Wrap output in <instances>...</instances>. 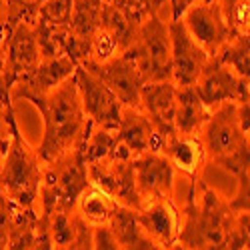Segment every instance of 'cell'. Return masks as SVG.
Here are the masks:
<instances>
[{
	"label": "cell",
	"mask_w": 250,
	"mask_h": 250,
	"mask_svg": "<svg viewBox=\"0 0 250 250\" xmlns=\"http://www.w3.org/2000/svg\"><path fill=\"white\" fill-rule=\"evenodd\" d=\"M226 196L210 188L202 178L192 180L188 198L180 214V230L176 246L182 248H230L238 222Z\"/></svg>",
	"instance_id": "6da1fadb"
},
{
	"label": "cell",
	"mask_w": 250,
	"mask_h": 250,
	"mask_svg": "<svg viewBox=\"0 0 250 250\" xmlns=\"http://www.w3.org/2000/svg\"><path fill=\"white\" fill-rule=\"evenodd\" d=\"M44 120V134L38 144V156L42 164L52 162L60 154L70 150L90 130L92 122L82 110L74 74L64 82L32 100Z\"/></svg>",
	"instance_id": "7a4b0ae2"
},
{
	"label": "cell",
	"mask_w": 250,
	"mask_h": 250,
	"mask_svg": "<svg viewBox=\"0 0 250 250\" xmlns=\"http://www.w3.org/2000/svg\"><path fill=\"white\" fill-rule=\"evenodd\" d=\"M44 164L36 148H32L26 138L20 134L16 120L12 122V138L8 152L0 166V190L10 200L12 206L36 210L38 188L42 180Z\"/></svg>",
	"instance_id": "3957f363"
},
{
	"label": "cell",
	"mask_w": 250,
	"mask_h": 250,
	"mask_svg": "<svg viewBox=\"0 0 250 250\" xmlns=\"http://www.w3.org/2000/svg\"><path fill=\"white\" fill-rule=\"evenodd\" d=\"M88 170L86 160L82 154V140L64 154H60L52 162H46L42 168V180L38 188L40 218H48L54 208L74 210L76 198L86 188Z\"/></svg>",
	"instance_id": "277c9868"
},
{
	"label": "cell",
	"mask_w": 250,
	"mask_h": 250,
	"mask_svg": "<svg viewBox=\"0 0 250 250\" xmlns=\"http://www.w3.org/2000/svg\"><path fill=\"white\" fill-rule=\"evenodd\" d=\"M168 22V18H162L158 14L146 16L136 30L134 42L128 46L144 82L172 80Z\"/></svg>",
	"instance_id": "5b68a950"
},
{
	"label": "cell",
	"mask_w": 250,
	"mask_h": 250,
	"mask_svg": "<svg viewBox=\"0 0 250 250\" xmlns=\"http://www.w3.org/2000/svg\"><path fill=\"white\" fill-rule=\"evenodd\" d=\"M88 170V182L102 190L106 196H110L116 204L128 206V208H138L142 206V198L136 190L134 182V172H132V156L120 144V148L94 162L86 164Z\"/></svg>",
	"instance_id": "8992f818"
},
{
	"label": "cell",
	"mask_w": 250,
	"mask_h": 250,
	"mask_svg": "<svg viewBox=\"0 0 250 250\" xmlns=\"http://www.w3.org/2000/svg\"><path fill=\"white\" fill-rule=\"evenodd\" d=\"M144 18L134 14L128 8H122L110 2L102 0V10H100V24L98 30L90 42L88 56L84 60L102 62L106 58H112L126 50L132 42L136 30Z\"/></svg>",
	"instance_id": "52a82bcc"
},
{
	"label": "cell",
	"mask_w": 250,
	"mask_h": 250,
	"mask_svg": "<svg viewBox=\"0 0 250 250\" xmlns=\"http://www.w3.org/2000/svg\"><path fill=\"white\" fill-rule=\"evenodd\" d=\"M198 138L210 162H216L250 144L248 132L242 130L238 120V102H222L220 106L212 108L202 124Z\"/></svg>",
	"instance_id": "ba28073f"
},
{
	"label": "cell",
	"mask_w": 250,
	"mask_h": 250,
	"mask_svg": "<svg viewBox=\"0 0 250 250\" xmlns=\"http://www.w3.org/2000/svg\"><path fill=\"white\" fill-rule=\"evenodd\" d=\"M78 64H82L96 78H100L116 94V98L122 102V106H132V108L140 106V90L144 80L140 76L138 64L130 48L122 50L120 54L106 58L102 62L82 60Z\"/></svg>",
	"instance_id": "9c48e42d"
},
{
	"label": "cell",
	"mask_w": 250,
	"mask_h": 250,
	"mask_svg": "<svg viewBox=\"0 0 250 250\" xmlns=\"http://www.w3.org/2000/svg\"><path fill=\"white\" fill-rule=\"evenodd\" d=\"M4 80L10 94L12 84L26 78L40 60L38 36L32 22L16 20L6 24V40H4Z\"/></svg>",
	"instance_id": "30bf717a"
},
{
	"label": "cell",
	"mask_w": 250,
	"mask_h": 250,
	"mask_svg": "<svg viewBox=\"0 0 250 250\" xmlns=\"http://www.w3.org/2000/svg\"><path fill=\"white\" fill-rule=\"evenodd\" d=\"M194 88L208 110L220 106L222 102L250 100L248 78L236 76L216 56H208L194 82Z\"/></svg>",
	"instance_id": "8fae6325"
},
{
	"label": "cell",
	"mask_w": 250,
	"mask_h": 250,
	"mask_svg": "<svg viewBox=\"0 0 250 250\" xmlns=\"http://www.w3.org/2000/svg\"><path fill=\"white\" fill-rule=\"evenodd\" d=\"M74 80L86 118L96 126L116 128L122 110V102L116 98V94L82 64H76Z\"/></svg>",
	"instance_id": "7c38bea8"
},
{
	"label": "cell",
	"mask_w": 250,
	"mask_h": 250,
	"mask_svg": "<svg viewBox=\"0 0 250 250\" xmlns=\"http://www.w3.org/2000/svg\"><path fill=\"white\" fill-rule=\"evenodd\" d=\"M180 20L188 34L194 38V42H198L208 56H214L226 40L234 36V32L224 20L218 0L196 2L188 6L182 12Z\"/></svg>",
	"instance_id": "4fadbf2b"
},
{
	"label": "cell",
	"mask_w": 250,
	"mask_h": 250,
	"mask_svg": "<svg viewBox=\"0 0 250 250\" xmlns=\"http://www.w3.org/2000/svg\"><path fill=\"white\" fill-rule=\"evenodd\" d=\"M170 30V66L172 82L176 86H194V82L206 64L208 54L200 48L198 42L188 34L180 18H172L168 22Z\"/></svg>",
	"instance_id": "5bb4252c"
},
{
	"label": "cell",
	"mask_w": 250,
	"mask_h": 250,
	"mask_svg": "<svg viewBox=\"0 0 250 250\" xmlns=\"http://www.w3.org/2000/svg\"><path fill=\"white\" fill-rule=\"evenodd\" d=\"M138 222L156 248H174L180 230V208L174 198H146L136 210Z\"/></svg>",
	"instance_id": "9a60e30c"
},
{
	"label": "cell",
	"mask_w": 250,
	"mask_h": 250,
	"mask_svg": "<svg viewBox=\"0 0 250 250\" xmlns=\"http://www.w3.org/2000/svg\"><path fill=\"white\" fill-rule=\"evenodd\" d=\"M78 62L68 54H56V56H40L36 68L22 80H18L10 88V100H34L38 96L46 94L60 82H64L68 76L74 74Z\"/></svg>",
	"instance_id": "2e32d148"
},
{
	"label": "cell",
	"mask_w": 250,
	"mask_h": 250,
	"mask_svg": "<svg viewBox=\"0 0 250 250\" xmlns=\"http://www.w3.org/2000/svg\"><path fill=\"white\" fill-rule=\"evenodd\" d=\"M132 172H134L136 190L142 202L154 196L174 198L176 170L162 152L148 150V152L132 156Z\"/></svg>",
	"instance_id": "e0dca14e"
},
{
	"label": "cell",
	"mask_w": 250,
	"mask_h": 250,
	"mask_svg": "<svg viewBox=\"0 0 250 250\" xmlns=\"http://www.w3.org/2000/svg\"><path fill=\"white\" fill-rule=\"evenodd\" d=\"M174 96L176 84L172 80L162 82H144L140 90V110L148 116L158 136L168 138L176 132L174 128Z\"/></svg>",
	"instance_id": "ac0fdd59"
},
{
	"label": "cell",
	"mask_w": 250,
	"mask_h": 250,
	"mask_svg": "<svg viewBox=\"0 0 250 250\" xmlns=\"http://www.w3.org/2000/svg\"><path fill=\"white\" fill-rule=\"evenodd\" d=\"M116 136H118V142L130 152V156L148 152V150L160 152L162 148V138L154 130L148 116L140 108L122 106L120 120L116 126Z\"/></svg>",
	"instance_id": "d6986e66"
},
{
	"label": "cell",
	"mask_w": 250,
	"mask_h": 250,
	"mask_svg": "<svg viewBox=\"0 0 250 250\" xmlns=\"http://www.w3.org/2000/svg\"><path fill=\"white\" fill-rule=\"evenodd\" d=\"M160 152L170 160L174 170H178L184 176H188L190 182L202 178L208 158H206V152H204V146H202L198 134L174 132L168 138H164Z\"/></svg>",
	"instance_id": "ffe728a7"
},
{
	"label": "cell",
	"mask_w": 250,
	"mask_h": 250,
	"mask_svg": "<svg viewBox=\"0 0 250 250\" xmlns=\"http://www.w3.org/2000/svg\"><path fill=\"white\" fill-rule=\"evenodd\" d=\"M44 220L48 224L50 248H92V226L82 220L74 210L54 208Z\"/></svg>",
	"instance_id": "44dd1931"
},
{
	"label": "cell",
	"mask_w": 250,
	"mask_h": 250,
	"mask_svg": "<svg viewBox=\"0 0 250 250\" xmlns=\"http://www.w3.org/2000/svg\"><path fill=\"white\" fill-rule=\"evenodd\" d=\"M100 10L102 0H74L72 2L68 30L72 36L70 56L76 62H82L88 56L90 42L100 24Z\"/></svg>",
	"instance_id": "7402d4cb"
},
{
	"label": "cell",
	"mask_w": 250,
	"mask_h": 250,
	"mask_svg": "<svg viewBox=\"0 0 250 250\" xmlns=\"http://www.w3.org/2000/svg\"><path fill=\"white\" fill-rule=\"evenodd\" d=\"M210 110L204 106L194 86H176L174 128L178 134H198Z\"/></svg>",
	"instance_id": "603a6c76"
},
{
	"label": "cell",
	"mask_w": 250,
	"mask_h": 250,
	"mask_svg": "<svg viewBox=\"0 0 250 250\" xmlns=\"http://www.w3.org/2000/svg\"><path fill=\"white\" fill-rule=\"evenodd\" d=\"M108 226H110L116 242H118V248H132V250L156 248V244L142 230L134 208L116 204L112 214H110Z\"/></svg>",
	"instance_id": "cb8c5ba5"
},
{
	"label": "cell",
	"mask_w": 250,
	"mask_h": 250,
	"mask_svg": "<svg viewBox=\"0 0 250 250\" xmlns=\"http://www.w3.org/2000/svg\"><path fill=\"white\" fill-rule=\"evenodd\" d=\"M114 206H116V202L110 196L98 190L96 186L88 184L76 198L74 212L82 220H86L90 226H98V224H108Z\"/></svg>",
	"instance_id": "d4e9b609"
},
{
	"label": "cell",
	"mask_w": 250,
	"mask_h": 250,
	"mask_svg": "<svg viewBox=\"0 0 250 250\" xmlns=\"http://www.w3.org/2000/svg\"><path fill=\"white\" fill-rule=\"evenodd\" d=\"M222 64H226L236 76H250V34H234L214 54Z\"/></svg>",
	"instance_id": "484cf974"
},
{
	"label": "cell",
	"mask_w": 250,
	"mask_h": 250,
	"mask_svg": "<svg viewBox=\"0 0 250 250\" xmlns=\"http://www.w3.org/2000/svg\"><path fill=\"white\" fill-rule=\"evenodd\" d=\"M118 148H120V142L116 136V128H104V126L92 124L86 136L82 138V154H84L86 164L100 160V158H106L114 154Z\"/></svg>",
	"instance_id": "4316f807"
},
{
	"label": "cell",
	"mask_w": 250,
	"mask_h": 250,
	"mask_svg": "<svg viewBox=\"0 0 250 250\" xmlns=\"http://www.w3.org/2000/svg\"><path fill=\"white\" fill-rule=\"evenodd\" d=\"M72 2L74 0H44V2H40V6H38L36 22L66 28L70 24Z\"/></svg>",
	"instance_id": "83f0119b"
},
{
	"label": "cell",
	"mask_w": 250,
	"mask_h": 250,
	"mask_svg": "<svg viewBox=\"0 0 250 250\" xmlns=\"http://www.w3.org/2000/svg\"><path fill=\"white\" fill-rule=\"evenodd\" d=\"M224 20L234 34H248L250 26V0H218Z\"/></svg>",
	"instance_id": "f1b7e54d"
},
{
	"label": "cell",
	"mask_w": 250,
	"mask_h": 250,
	"mask_svg": "<svg viewBox=\"0 0 250 250\" xmlns=\"http://www.w3.org/2000/svg\"><path fill=\"white\" fill-rule=\"evenodd\" d=\"M122 8H128L140 18H146L150 14H158L162 18H172V4L170 0H104Z\"/></svg>",
	"instance_id": "f546056e"
},
{
	"label": "cell",
	"mask_w": 250,
	"mask_h": 250,
	"mask_svg": "<svg viewBox=\"0 0 250 250\" xmlns=\"http://www.w3.org/2000/svg\"><path fill=\"white\" fill-rule=\"evenodd\" d=\"M14 108L12 102H4L0 100V166H2V160L8 152L10 146V138H12V122H14Z\"/></svg>",
	"instance_id": "4dcf8cb0"
},
{
	"label": "cell",
	"mask_w": 250,
	"mask_h": 250,
	"mask_svg": "<svg viewBox=\"0 0 250 250\" xmlns=\"http://www.w3.org/2000/svg\"><path fill=\"white\" fill-rule=\"evenodd\" d=\"M216 166H222L224 170L232 172L234 176L242 174V172H248V164H250V144H246V146H242L240 150L228 154L220 160L214 162Z\"/></svg>",
	"instance_id": "1f68e13d"
},
{
	"label": "cell",
	"mask_w": 250,
	"mask_h": 250,
	"mask_svg": "<svg viewBox=\"0 0 250 250\" xmlns=\"http://www.w3.org/2000/svg\"><path fill=\"white\" fill-rule=\"evenodd\" d=\"M36 12L38 6L34 0H8V22H16V20H26V22H36Z\"/></svg>",
	"instance_id": "d6a6232c"
},
{
	"label": "cell",
	"mask_w": 250,
	"mask_h": 250,
	"mask_svg": "<svg viewBox=\"0 0 250 250\" xmlns=\"http://www.w3.org/2000/svg\"><path fill=\"white\" fill-rule=\"evenodd\" d=\"M238 184H236V192L234 196L228 200L230 208L234 212H248L250 210V200H248V194H250V176L248 172H242L236 176Z\"/></svg>",
	"instance_id": "836d02e7"
},
{
	"label": "cell",
	"mask_w": 250,
	"mask_h": 250,
	"mask_svg": "<svg viewBox=\"0 0 250 250\" xmlns=\"http://www.w3.org/2000/svg\"><path fill=\"white\" fill-rule=\"evenodd\" d=\"M92 248H98V250H116L118 248V242H116L108 224L92 226Z\"/></svg>",
	"instance_id": "e575fe53"
},
{
	"label": "cell",
	"mask_w": 250,
	"mask_h": 250,
	"mask_svg": "<svg viewBox=\"0 0 250 250\" xmlns=\"http://www.w3.org/2000/svg\"><path fill=\"white\" fill-rule=\"evenodd\" d=\"M4 40H6V26H0V100L8 102L10 94H8L6 80H4V56H6L4 54Z\"/></svg>",
	"instance_id": "d590c367"
},
{
	"label": "cell",
	"mask_w": 250,
	"mask_h": 250,
	"mask_svg": "<svg viewBox=\"0 0 250 250\" xmlns=\"http://www.w3.org/2000/svg\"><path fill=\"white\" fill-rule=\"evenodd\" d=\"M196 2H210V0H174V4H172V18H180L186 8L196 4Z\"/></svg>",
	"instance_id": "8d00e7d4"
},
{
	"label": "cell",
	"mask_w": 250,
	"mask_h": 250,
	"mask_svg": "<svg viewBox=\"0 0 250 250\" xmlns=\"http://www.w3.org/2000/svg\"><path fill=\"white\" fill-rule=\"evenodd\" d=\"M8 22V0H0V26Z\"/></svg>",
	"instance_id": "74e56055"
},
{
	"label": "cell",
	"mask_w": 250,
	"mask_h": 250,
	"mask_svg": "<svg viewBox=\"0 0 250 250\" xmlns=\"http://www.w3.org/2000/svg\"><path fill=\"white\" fill-rule=\"evenodd\" d=\"M170 4H174V0H170Z\"/></svg>",
	"instance_id": "f35d334b"
}]
</instances>
